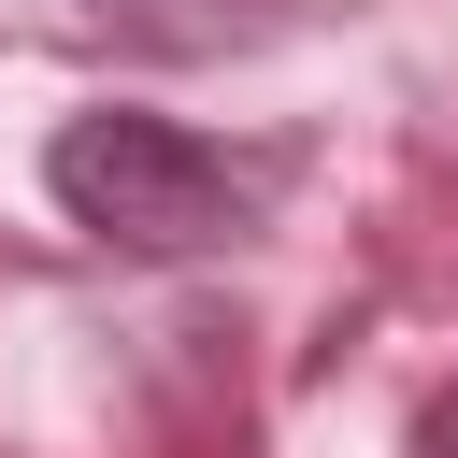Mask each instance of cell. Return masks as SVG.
<instances>
[{
    "label": "cell",
    "instance_id": "6da1fadb",
    "mask_svg": "<svg viewBox=\"0 0 458 458\" xmlns=\"http://www.w3.org/2000/svg\"><path fill=\"white\" fill-rule=\"evenodd\" d=\"M43 200L86 243H114V258H215V243H243L272 215V157H229V143H200L172 114L86 100L43 143Z\"/></svg>",
    "mask_w": 458,
    "mask_h": 458
},
{
    "label": "cell",
    "instance_id": "3957f363",
    "mask_svg": "<svg viewBox=\"0 0 458 458\" xmlns=\"http://www.w3.org/2000/svg\"><path fill=\"white\" fill-rule=\"evenodd\" d=\"M415 458H458V386H444V401L415 415Z\"/></svg>",
    "mask_w": 458,
    "mask_h": 458
},
{
    "label": "cell",
    "instance_id": "7a4b0ae2",
    "mask_svg": "<svg viewBox=\"0 0 458 458\" xmlns=\"http://www.w3.org/2000/svg\"><path fill=\"white\" fill-rule=\"evenodd\" d=\"M86 29L143 43V57H229V43H272L286 0H72Z\"/></svg>",
    "mask_w": 458,
    "mask_h": 458
}]
</instances>
